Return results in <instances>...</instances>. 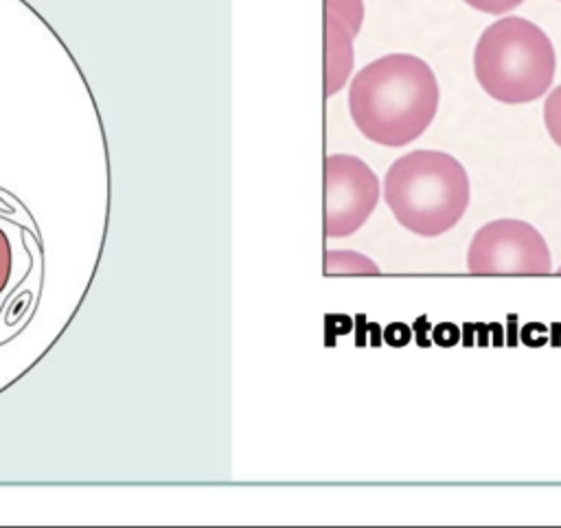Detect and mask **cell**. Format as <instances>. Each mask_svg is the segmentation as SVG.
Instances as JSON below:
<instances>
[{"label":"cell","mask_w":561,"mask_h":528,"mask_svg":"<svg viewBox=\"0 0 561 528\" xmlns=\"http://www.w3.org/2000/svg\"><path fill=\"white\" fill-rule=\"evenodd\" d=\"M543 123L552 142L561 147V85H557L543 103Z\"/></svg>","instance_id":"obj_9"},{"label":"cell","mask_w":561,"mask_h":528,"mask_svg":"<svg viewBox=\"0 0 561 528\" xmlns=\"http://www.w3.org/2000/svg\"><path fill=\"white\" fill-rule=\"evenodd\" d=\"M11 276V245L7 234L0 228V291L7 287Z\"/></svg>","instance_id":"obj_11"},{"label":"cell","mask_w":561,"mask_h":528,"mask_svg":"<svg viewBox=\"0 0 561 528\" xmlns=\"http://www.w3.org/2000/svg\"><path fill=\"white\" fill-rule=\"evenodd\" d=\"M327 15L340 20L351 35L355 37L364 22V2L362 0H327Z\"/></svg>","instance_id":"obj_8"},{"label":"cell","mask_w":561,"mask_h":528,"mask_svg":"<svg viewBox=\"0 0 561 528\" xmlns=\"http://www.w3.org/2000/svg\"><path fill=\"white\" fill-rule=\"evenodd\" d=\"M327 274H379V267L364 254L351 250H329L324 254Z\"/></svg>","instance_id":"obj_7"},{"label":"cell","mask_w":561,"mask_h":528,"mask_svg":"<svg viewBox=\"0 0 561 528\" xmlns=\"http://www.w3.org/2000/svg\"><path fill=\"white\" fill-rule=\"evenodd\" d=\"M438 81L416 55L390 53L366 64L348 85V112L364 138L383 147L416 140L438 110Z\"/></svg>","instance_id":"obj_1"},{"label":"cell","mask_w":561,"mask_h":528,"mask_svg":"<svg viewBox=\"0 0 561 528\" xmlns=\"http://www.w3.org/2000/svg\"><path fill=\"white\" fill-rule=\"evenodd\" d=\"M469 177L449 153L416 149L397 158L383 177V199L405 230L438 237L451 230L469 206Z\"/></svg>","instance_id":"obj_2"},{"label":"cell","mask_w":561,"mask_h":528,"mask_svg":"<svg viewBox=\"0 0 561 528\" xmlns=\"http://www.w3.org/2000/svg\"><path fill=\"white\" fill-rule=\"evenodd\" d=\"M434 340L438 342V344H443V346H449V344H454L456 340H458V329L454 326V324H440V326H436L434 329Z\"/></svg>","instance_id":"obj_12"},{"label":"cell","mask_w":561,"mask_h":528,"mask_svg":"<svg viewBox=\"0 0 561 528\" xmlns=\"http://www.w3.org/2000/svg\"><path fill=\"white\" fill-rule=\"evenodd\" d=\"M353 70V35L335 18H324V94L342 90Z\"/></svg>","instance_id":"obj_6"},{"label":"cell","mask_w":561,"mask_h":528,"mask_svg":"<svg viewBox=\"0 0 561 528\" xmlns=\"http://www.w3.org/2000/svg\"><path fill=\"white\" fill-rule=\"evenodd\" d=\"M471 274H548L552 259L539 230L519 219H495L484 223L467 250Z\"/></svg>","instance_id":"obj_4"},{"label":"cell","mask_w":561,"mask_h":528,"mask_svg":"<svg viewBox=\"0 0 561 528\" xmlns=\"http://www.w3.org/2000/svg\"><path fill=\"white\" fill-rule=\"evenodd\" d=\"M379 199V180L373 169L348 153L324 160V234L340 239L357 232Z\"/></svg>","instance_id":"obj_5"},{"label":"cell","mask_w":561,"mask_h":528,"mask_svg":"<svg viewBox=\"0 0 561 528\" xmlns=\"http://www.w3.org/2000/svg\"><path fill=\"white\" fill-rule=\"evenodd\" d=\"M557 272H559V274H561V265H559V267H557Z\"/></svg>","instance_id":"obj_13"},{"label":"cell","mask_w":561,"mask_h":528,"mask_svg":"<svg viewBox=\"0 0 561 528\" xmlns=\"http://www.w3.org/2000/svg\"><path fill=\"white\" fill-rule=\"evenodd\" d=\"M469 7L482 11V13H491V15H502L508 13L511 9L519 7L524 0H465Z\"/></svg>","instance_id":"obj_10"},{"label":"cell","mask_w":561,"mask_h":528,"mask_svg":"<svg viewBox=\"0 0 561 528\" xmlns=\"http://www.w3.org/2000/svg\"><path fill=\"white\" fill-rule=\"evenodd\" d=\"M554 68L557 57L550 37L517 15L489 24L473 50V72L480 88L508 105L539 99L550 88Z\"/></svg>","instance_id":"obj_3"}]
</instances>
